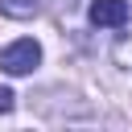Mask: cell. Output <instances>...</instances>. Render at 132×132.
Masks as SVG:
<instances>
[{
  "instance_id": "obj_1",
  "label": "cell",
  "mask_w": 132,
  "mask_h": 132,
  "mask_svg": "<svg viewBox=\"0 0 132 132\" xmlns=\"http://www.w3.org/2000/svg\"><path fill=\"white\" fill-rule=\"evenodd\" d=\"M37 62H41V45H37L33 37H21V41L4 45V54H0V66H4L8 74H29Z\"/></svg>"
},
{
  "instance_id": "obj_2",
  "label": "cell",
  "mask_w": 132,
  "mask_h": 132,
  "mask_svg": "<svg viewBox=\"0 0 132 132\" xmlns=\"http://www.w3.org/2000/svg\"><path fill=\"white\" fill-rule=\"evenodd\" d=\"M128 21V0H95L91 4V25L99 29H120Z\"/></svg>"
},
{
  "instance_id": "obj_3",
  "label": "cell",
  "mask_w": 132,
  "mask_h": 132,
  "mask_svg": "<svg viewBox=\"0 0 132 132\" xmlns=\"http://www.w3.org/2000/svg\"><path fill=\"white\" fill-rule=\"evenodd\" d=\"M37 4H41V0H0V12L21 21V16H33V12H37Z\"/></svg>"
},
{
  "instance_id": "obj_4",
  "label": "cell",
  "mask_w": 132,
  "mask_h": 132,
  "mask_svg": "<svg viewBox=\"0 0 132 132\" xmlns=\"http://www.w3.org/2000/svg\"><path fill=\"white\" fill-rule=\"evenodd\" d=\"M116 62H120L124 70H132V33H124V37L116 41Z\"/></svg>"
},
{
  "instance_id": "obj_5",
  "label": "cell",
  "mask_w": 132,
  "mask_h": 132,
  "mask_svg": "<svg viewBox=\"0 0 132 132\" xmlns=\"http://www.w3.org/2000/svg\"><path fill=\"white\" fill-rule=\"evenodd\" d=\"M12 99H16L12 91H0V111H12Z\"/></svg>"
}]
</instances>
